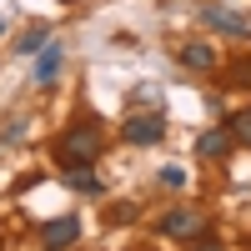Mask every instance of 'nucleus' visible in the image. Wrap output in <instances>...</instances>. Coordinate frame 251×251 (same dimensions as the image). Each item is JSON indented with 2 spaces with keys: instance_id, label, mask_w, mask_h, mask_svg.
Segmentation results:
<instances>
[{
  "instance_id": "nucleus-13",
  "label": "nucleus",
  "mask_w": 251,
  "mask_h": 251,
  "mask_svg": "<svg viewBox=\"0 0 251 251\" xmlns=\"http://www.w3.org/2000/svg\"><path fill=\"white\" fill-rule=\"evenodd\" d=\"M196 251H221V246H216V241H201V246H196Z\"/></svg>"
},
{
  "instance_id": "nucleus-9",
  "label": "nucleus",
  "mask_w": 251,
  "mask_h": 251,
  "mask_svg": "<svg viewBox=\"0 0 251 251\" xmlns=\"http://www.w3.org/2000/svg\"><path fill=\"white\" fill-rule=\"evenodd\" d=\"M201 20H206V25H221V30H231V35H246V20L226 15V10H216V5H206V10H201Z\"/></svg>"
},
{
  "instance_id": "nucleus-8",
  "label": "nucleus",
  "mask_w": 251,
  "mask_h": 251,
  "mask_svg": "<svg viewBox=\"0 0 251 251\" xmlns=\"http://www.w3.org/2000/svg\"><path fill=\"white\" fill-rule=\"evenodd\" d=\"M231 151V131H206L196 141V156H226Z\"/></svg>"
},
{
  "instance_id": "nucleus-6",
  "label": "nucleus",
  "mask_w": 251,
  "mask_h": 251,
  "mask_svg": "<svg viewBox=\"0 0 251 251\" xmlns=\"http://www.w3.org/2000/svg\"><path fill=\"white\" fill-rule=\"evenodd\" d=\"M196 211H166L161 216V236H196Z\"/></svg>"
},
{
  "instance_id": "nucleus-7",
  "label": "nucleus",
  "mask_w": 251,
  "mask_h": 251,
  "mask_svg": "<svg viewBox=\"0 0 251 251\" xmlns=\"http://www.w3.org/2000/svg\"><path fill=\"white\" fill-rule=\"evenodd\" d=\"M66 186H71V191H80V196H96V191H100V181H96L91 166H71V171H66Z\"/></svg>"
},
{
  "instance_id": "nucleus-10",
  "label": "nucleus",
  "mask_w": 251,
  "mask_h": 251,
  "mask_svg": "<svg viewBox=\"0 0 251 251\" xmlns=\"http://www.w3.org/2000/svg\"><path fill=\"white\" fill-rule=\"evenodd\" d=\"M231 141H241V146H251V111H241V116H231Z\"/></svg>"
},
{
  "instance_id": "nucleus-1",
  "label": "nucleus",
  "mask_w": 251,
  "mask_h": 251,
  "mask_svg": "<svg viewBox=\"0 0 251 251\" xmlns=\"http://www.w3.org/2000/svg\"><path fill=\"white\" fill-rule=\"evenodd\" d=\"M96 156H100V131H96L91 121L75 126V131L60 141V161H66V166H91Z\"/></svg>"
},
{
  "instance_id": "nucleus-5",
  "label": "nucleus",
  "mask_w": 251,
  "mask_h": 251,
  "mask_svg": "<svg viewBox=\"0 0 251 251\" xmlns=\"http://www.w3.org/2000/svg\"><path fill=\"white\" fill-rule=\"evenodd\" d=\"M55 75H60V46L46 40V46H40V60H35V80H40V86H50Z\"/></svg>"
},
{
  "instance_id": "nucleus-11",
  "label": "nucleus",
  "mask_w": 251,
  "mask_h": 251,
  "mask_svg": "<svg viewBox=\"0 0 251 251\" xmlns=\"http://www.w3.org/2000/svg\"><path fill=\"white\" fill-rule=\"evenodd\" d=\"M46 40H50V30H46V25H35L30 35H20V50H25V55H35L40 46H46Z\"/></svg>"
},
{
  "instance_id": "nucleus-4",
  "label": "nucleus",
  "mask_w": 251,
  "mask_h": 251,
  "mask_svg": "<svg viewBox=\"0 0 251 251\" xmlns=\"http://www.w3.org/2000/svg\"><path fill=\"white\" fill-rule=\"evenodd\" d=\"M181 66L186 71H211L216 66V50L206 46V40H191V46H181Z\"/></svg>"
},
{
  "instance_id": "nucleus-2",
  "label": "nucleus",
  "mask_w": 251,
  "mask_h": 251,
  "mask_svg": "<svg viewBox=\"0 0 251 251\" xmlns=\"http://www.w3.org/2000/svg\"><path fill=\"white\" fill-rule=\"evenodd\" d=\"M131 146H156L161 136H166V121L161 116H151V111H141V116H131L126 121V131H121Z\"/></svg>"
},
{
  "instance_id": "nucleus-3",
  "label": "nucleus",
  "mask_w": 251,
  "mask_h": 251,
  "mask_svg": "<svg viewBox=\"0 0 251 251\" xmlns=\"http://www.w3.org/2000/svg\"><path fill=\"white\" fill-rule=\"evenodd\" d=\"M75 236H80V221H75V216H55V221L40 226L46 251H66V246H75Z\"/></svg>"
},
{
  "instance_id": "nucleus-12",
  "label": "nucleus",
  "mask_w": 251,
  "mask_h": 251,
  "mask_svg": "<svg viewBox=\"0 0 251 251\" xmlns=\"http://www.w3.org/2000/svg\"><path fill=\"white\" fill-rule=\"evenodd\" d=\"M236 80H246V86H251V60H246V66H236Z\"/></svg>"
}]
</instances>
